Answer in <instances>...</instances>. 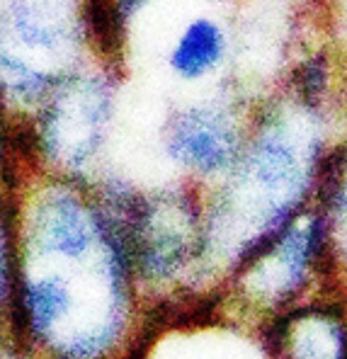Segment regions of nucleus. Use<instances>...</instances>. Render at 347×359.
<instances>
[{"label":"nucleus","instance_id":"1","mask_svg":"<svg viewBox=\"0 0 347 359\" xmlns=\"http://www.w3.org/2000/svg\"><path fill=\"white\" fill-rule=\"evenodd\" d=\"M325 104H315L292 88L272 95L252 109L248 136L226 187L212 211L202 214L204 238L233 216H243V236L236 250V267L250 262L262 248L306 211L308 192L323 175Z\"/></svg>","mask_w":347,"mask_h":359},{"label":"nucleus","instance_id":"2","mask_svg":"<svg viewBox=\"0 0 347 359\" xmlns=\"http://www.w3.org/2000/svg\"><path fill=\"white\" fill-rule=\"evenodd\" d=\"M250 117L236 95L194 100L168 114L163 151L192 177H221L243 149Z\"/></svg>","mask_w":347,"mask_h":359},{"label":"nucleus","instance_id":"3","mask_svg":"<svg viewBox=\"0 0 347 359\" xmlns=\"http://www.w3.org/2000/svg\"><path fill=\"white\" fill-rule=\"evenodd\" d=\"M233 54V36L224 18L197 13L182 20L165 49L163 63L172 81L197 86L217 78Z\"/></svg>","mask_w":347,"mask_h":359},{"label":"nucleus","instance_id":"4","mask_svg":"<svg viewBox=\"0 0 347 359\" xmlns=\"http://www.w3.org/2000/svg\"><path fill=\"white\" fill-rule=\"evenodd\" d=\"M318 187L325 194V209H318V214L323 219L328 252L333 260L335 252L347 255V144L328 156Z\"/></svg>","mask_w":347,"mask_h":359},{"label":"nucleus","instance_id":"5","mask_svg":"<svg viewBox=\"0 0 347 359\" xmlns=\"http://www.w3.org/2000/svg\"><path fill=\"white\" fill-rule=\"evenodd\" d=\"M73 309L71 289L63 279L39 277L22 287V313L34 335H46L61 323Z\"/></svg>","mask_w":347,"mask_h":359},{"label":"nucleus","instance_id":"6","mask_svg":"<svg viewBox=\"0 0 347 359\" xmlns=\"http://www.w3.org/2000/svg\"><path fill=\"white\" fill-rule=\"evenodd\" d=\"M10 25L13 32L25 46L29 49H41V51H56L66 41V32L59 22L44 18L36 8H32L27 3H20L10 15Z\"/></svg>","mask_w":347,"mask_h":359},{"label":"nucleus","instance_id":"7","mask_svg":"<svg viewBox=\"0 0 347 359\" xmlns=\"http://www.w3.org/2000/svg\"><path fill=\"white\" fill-rule=\"evenodd\" d=\"M325 20H328V51L338 63L343 88H347V0H328Z\"/></svg>","mask_w":347,"mask_h":359}]
</instances>
